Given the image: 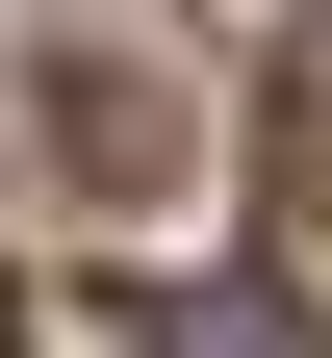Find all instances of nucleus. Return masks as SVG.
<instances>
[{"label":"nucleus","mask_w":332,"mask_h":358,"mask_svg":"<svg viewBox=\"0 0 332 358\" xmlns=\"http://www.w3.org/2000/svg\"><path fill=\"white\" fill-rule=\"evenodd\" d=\"M52 154L103 179V205L179 179V26H154V0H52Z\"/></svg>","instance_id":"obj_1"},{"label":"nucleus","mask_w":332,"mask_h":358,"mask_svg":"<svg viewBox=\"0 0 332 358\" xmlns=\"http://www.w3.org/2000/svg\"><path fill=\"white\" fill-rule=\"evenodd\" d=\"M281 231H332V0L281 26Z\"/></svg>","instance_id":"obj_2"}]
</instances>
